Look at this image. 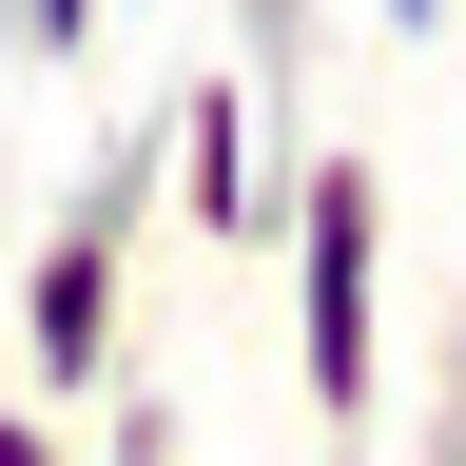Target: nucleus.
<instances>
[{"instance_id":"423d86ee","label":"nucleus","mask_w":466,"mask_h":466,"mask_svg":"<svg viewBox=\"0 0 466 466\" xmlns=\"http://www.w3.org/2000/svg\"><path fill=\"white\" fill-rule=\"evenodd\" d=\"M370 20H389V39H408V58H428V39H447V0H370Z\"/></svg>"},{"instance_id":"f257e3e1","label":"nucleus","mask_w":466,"mask_h":466,"mask_svg":"<svg viewBox=\"0 0 466 466\" xmlns=\"http://www.w3.org/2000/svg\"><path fill=\"white\" fill-rule=\"evenodd\" d=\"M272 233H291V350H311V428H330V447H370V428H389V156H370V137H291Z\"/></svg>"},{"instance_id":"20e7f679","label":"nucleus","mask_w":466,"mask_h":466,"mask_svg":"<svg viewBox=\"0 0 466 466\" xmlns=\"http://www.w3.org/2000/svg\"><path fill=\"white\" fill-rule=\"evenodd\" d=\"M97 39H116V0H0V58H20V78H78Z\"/></svg>"},{"instance_id":"39448f33","label":"nucleus","mask_w":466,"mask_h":466,"mask_svg":"<svg viewBox=\"0 0 466 466\" xmlns=\"http://www.w3.org/2000/svg\"><path fill=\"white\" fill-rule=\"evenodd\" d=\"M58 447H78V408H58V389H0V466H58Z\"/></svg>"},{"instance_id":"7ed1b4c3","label":"nucleus","mask_w":466,"mask_h":466,"mask_svg":"<svg viewBox=\"0 0 466 466\" xmlns=\"http://www.w3.org/2000/svg\"><path fill=\"white\" fill-rule=\"evenodd\" d=\"M311 20L330 0H233V58L272 78V116H311Z\"/></svg>"},{"instance_id":"f03ea898","label":"nucleus","mask_w":466,"mask_h":466,"mask_svg":"<svg viewBox=\"0 0 466 466\" xmlns=\"http://www.w3.org/2000/svg\"><path fill=\"white\" fill-rule=\"evenodd\" d=\"M291 137H311V116H272L253 58H233V78H195V97H156L175 233H195V253H272V175H291Z\"/></svg>"}]
</instances>
